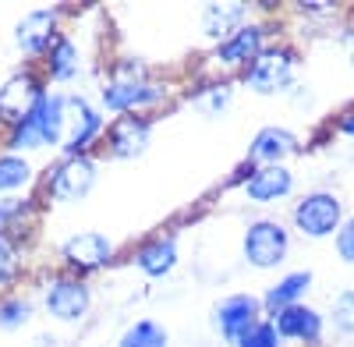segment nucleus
<instances>
[{
	"instance_id": "nucleus-1",
	"label": "nucleus",
	"mask_w": 354,
	"mask_h": 347,
	"mask_svg": "<svg viewBox=\"0 0 354 347\" xmlns=\"http://www.w3.org/2000/svg\"><path fill=\"white\" fill-rule=\"evenodd\" d=\"M167 96V85L149 82L142 61H121L110 71V82L103 85V110H113L117 118L121 113H135L142 106H156Z\"/></svg>"
},
{
	"instance_id": "nucleus-2",
	"label": "nucleus",
	"mask_w": 354,
	"mask_h": 347,
	"mask_svg": "<svg viewBox=\"0 0 354 347\" xmlns=\"http://www.w3.org/2000/svg\"><path fill=\"white\" fill-rule=\"evenodd\" d=\"M61 138H64V96L43 93V100L18 124H11L8 146L11 149H46V146H57Z\"/></svg>"
},
{
	"instance_id": "nucleus-3",
	"label": "nucleus",
	"mask_w": 354,
	"mask_h": 347,
	"mask_svg": "<svg viewBox=\"0 0 354 347\" xmlns=\"http://www.w3.org/2000/svg\"><path fill=\"white\" fill-rule=\"evenodd\" d=\"M290 223L298 227L305 238H330L344 223V206L333 191H308L294 202Z\"/></svg>"
},
{
	"instance_id": "nucleus-4",
	"label": "nucleus",
	"mask_w": 354,
	"mask_h": 347,
	"mask_svg": "<svg viewBox=\"0 0 354 347\" xmlns=\"http://www.w3.org/2000/svg\"><path fill=\"white\" fill-rule=\"evenodd\" d=\"M290 252V234L277 220H255L245 230V259L255 270H277Z\"/></svg>"
},
{
	"instance_id": "nucleus-5",
	"label": "nucleus",
	"mask_w": 354,
	"mask_h": 347,
	"mask_svg": "<svg viewBox=\"0 0 354 347\" xmlns=\"http://www.w3.org/2000/svg\"><path fill=\"white\" fill-rule=\"evenodd\" d=\"M294 78V53L287 46H266L245 71V85L259 96H273L287 89Z\"/></svg>"
},
{
	"instance_id": "nucleus-6",
	"label": "nucleus",
	"mask_w": 354,
	"mask_h": 347,
	"mask_svg": "<svg viewBox=\"0 0 354 347\" xmlns=\"http://www.w3.org/2000/svg\"><path fill=\"white\" fill-rule=\"evenodd\" d=\"M96 185V163L88 156H64L46 174V195L53 202H78Z\"/></svg>"
},
{
	"instance_id": "nucleus-7",
	"label": "nucleus",
	"mask_w": 354,
	"mask_h": 347,
	"mask_svg": "<svg viewBox=\"0 0 354 347\" xmlns=\"http://www.w3.org/2000/svg\"><path fill=\"white\" fill-rule=\"evenodd\" d=\"M103 113L93 110L82 96H64V153L85 156V149L103 135Z\"/></svg>"
},
{
	"instance_id": "nucleus-8",
	"label": "nucleus",
	"mask_w": 354,
	"mask_h": 347,
	"mask_svg": "<svg viewBox=\"0 0 354 347\" xmlns=\"http://www.w3.org/2000/svg\"><path fill=\"white\" fill-rule=\"evenodd\" d=\"M61 259H64L71 270H78V273H96V270L110 266L113 241H110L106 234H100V230H82V234L64 238Z\"/></svg>"
},
{
	"instance_id": "nucleus-9",
	"label": "nucleus",
	"mask_w": 354,
	"mask_h": 347,
	"mask_svg": "<svg viewBox=\"0 0 354 347\" xmlns=\"http://www.w3.org/2000/svg\"><path fill=\"white\" fill-rule=\"evenodd\" d=\"M43 305L53 319H64V323H75L82 315L93 308V291H88V283L78 280V276H57L46 294H43Z\"/></svg>"
},
{
	"instance_id": "nucleus-10",
	"label": "nucleus",
	"mask_w": 354,
	"mask_h": 347,
	"mask_svg": "<svg viewBox=\"0 0 354 347\" xmlns=\"http://www.w3.org/2000/svg\"><path fill=\"white\" fill-rule=\"evenodd\" d=\"M153 138V124L142 113H121L110 128H106V149L113 160H138L149 149Z\"/></svg>"
},
{
	"instance_id": "nucleus-11",
	"label": "nucleus",
	"mask_w": 354,
	"mask_h": 347,
	"mask_svg": "<svg viewBox=\"0 0 354 347\" xmlns=\"http://www.w3.org/2000/svg\"><path fill=\"white\" fill-rule=\"evenodd\" d=\"M43 85L32 71H15L4 85H0V121L18 124L28 110L43 100Z\"/></svg>"
},
{
	"instance_id": "nucleus-12",
	"label": "nucleus",
	"mask_w": 354,
	"mask_h": 347,
	"mask_svg": "<svg viewBox=\"0 0 354 347\" xmlns=\"http://www.w3.org/2000/svg\"><path fill=\"white\" fill-rule=\"evenodd\" d=\"M57 39V11L53 8H36L21 15V21L15 25V43L25 57H46V50Z\"/></svg>"
},
{
	"instance_id": "nucleus-13",
	"label": "nucleus",
	"mask_w": 354,
	"mask_h": 347,
	"mask_svg": "<svg viewBox=\"0 0 354 347\" xmlns=\"http://www.w3.org/2000/svg\"><path fill=\"white\" fill-rule=\"evenodd\" d=\"M294 153H301V138L290 128H280V124H266L248 146V160L255 167H280Z\"/></svg>"
},
{
	"instance_id": "nucleus-14",
	"label": "nucleus",
	"mask_w": 354,
	"mask_h": 347,
	"mask_svg": "<svg viewBox=\"0 0 354 347\" xmlns=\"http://www.w3.org/2000/svg\"><path fill=\"white\" fill-rule=\"evenodd\" d=\"M259 308L262 301H255L252 294H230L216 305V330L227 344H238L255 323H259Z\"/></svg>"
},
{
	"instance_id": "nucleus-15",
	"label": "nucleus",
	"mask_w": 354,
	"mask_h": 347,
	"mask_svg": "<svg viewBox=\"0 0 354 347\" xmlns=\"http://www.w3.org/2000/svg\"><path fill=\"white\" fill-rule=\"evenodd\" d=\"M273 323H277L280 340H294V344H315L322 337V326H326V323H322V315L315 308H308L305 301L277 312Z\"/></svg>"
},
{
	"instance_id": "nucleus-16",
	"label": "nucleus",
	"mask_w": 354,
	"mask_h": 347,
	"mask_svg": "<svg viewBox=\"0 0 354 347\" xmlns=\"http://www.w3.org/2000/svg\"><path fill=\"white\" fill-rule=\"evenodd\" d=\"M177 259H181V252H177V241L174 238H149L138 252H135V270L142 276L149 280H163L177 270Z\"/></svg>"
},
{
	"instance_id": "nucleus-17",
	"label": "nucleus",
	"mask_w": 354,
	"mask_h": 347,
	"mask_svg": "<svg viewBox=\"0 0 354 347\" xmlns=\"http://www.w3.org/2000/svg\"><path fill=\"white\" fill-rule=\"evenodd\" d=\"M266 50V25H245L241 32H234L227 43L216 46V61L227 68H248L255 57Z\"/></svg>"
},
{
	"instance_id": "nucleus-18",
	"label": "nucleus",
	"mask_w": 354,
	"mask_h": 347,
	"mask_svg": "<svg viewBox=\"0 0 354 347\" xmlns=\"http://www.w3.org/2000/svg\"><path fill=\"white\" fill-rule=\"evenodd\" d=\"M294 191V174L280 163V167H255L245 181V195L252 202H280Z\"/></svg>"
},
{
	"instance_id": "nucleus-19",
	"label": "nucleus",
	"mask_w": 354,
	"mask_h": 347,
	"mask_svg": "<svg viewBox=\"0 0 354 347\" xmlns=\"http://www.w3.org/2000/svg\"><path fill=\"white\" fill-rule=\"evenodd\" d=\"M245 15H248L245 4H209V8H202V32L216 43H227L234 32H241L248 25Z\"/></svg>"
},
{
	"instance_id": "nucleus-20",
	"label": "nucleus",
	"mask_w": 354,
	"mask_h": 347,
	"mask_svg": "<svg viewBox=\"0 0 354 347\" xmlns=\"http://www.w3.org/2000/svg\"><path fill=\"white\" fill-rule=\"evenodd\" d=\"M308 287H312V273H308V270L287 273L280 283H273L270 291L262 294V308L270 312V315H277V312H283V308H290V305H301V298L308 294Z\"/></svg>"
},
{
	"instance_id": "nucleus-21",
	"label": "nucleus",
	"mask_w": 354,
	"mask_h": 347,
	"mask_svg": "<svg viewBox=\"0 0 354 347\" xmlns=\"http://www.w3.org/2000/svg\"><path fill=\"white\" fill-rule=\"evenodd\" d=\"M46 75L50 82H71L78 75V46L68 36H57L46 50Z\"/></svg>"
},
{
	"instance_id": "nucleus-22",
	"label": "nucleus",
	"mask_w": 354,
	"mask_h": 347,
	"mask_svg": "<svg viewBox=\"0 0 354 347\" xmlns=\"http://www.w3.org/2000/svg\"><path fill=\"white\" fill-rule=\"evenodd\" d=\"M117 347H170V333L156 319H138L117 337Z\"/></svg>"
},
{
	"instance_id": "nucleus-23",
	"label": "nucleus",
	"mask_w": 354,
	"mask_h": 347,
	"mask_svg": "<svg viewBox=\"0 0 354 347\" xmlns=\"http://www.w3.org/2000/svg\"><path fill=\"white\" fill-rule=\"evenodd\" d=\"M32 181V163L15 153H0V195H18Z\"/></svg>"
},
{
	"instance_id": "nucleus-24",
	"label": "nucleus",
	"mask_w": 354,
	"mask_h": 347,
	"mask_svg": "<svg viewBox=\"0 0 354 347\" xmlns=\"http://www.w3.org/2000/svg\"><path fill=\"white\" fill-rule=\"evenodd\" d=\"M192 106L209 113V118H216V113H223L230 106V85H209V89H202L192 96Z\"/></svg>"
},
{
	"instance_id": "nucleus-25",
	"label": "nucleus",
	"mask_w": 354,
	"mask_h": 347,
	"mask_svg": "<svg viewBox=\"0 0 354 347\" xmlns=\"http://www.w3.org/2000/svg\"><path fill=\"white\" fill-rule=\"evenodd\" d=\"M32 319V305L25 298H4L0 301V330H21Z\"/></svg>"
},
{
	"instance_id": "nucleus-26",
	"label": "nucleus",
	"mask_w": 354,
	"mask_h": 347,
	"mask_svg": "<svg viewBox=\"0 0 354 347\" xmlns=\"http://www.w3.org/2000/svg\"><path fill=\"white\" fill-rule=\"evenodd\" d=\"M330 323L340 337H354V291H340V298L330 308Z\"/></svg>"
},
{
	"instance_id": "nucleus-27",
	"label": "nucleus",
	"mask_w": 354,
	"mask_h": 347,
	"mask_svg": "<svg viewBox=\"0 0 354 347\" xmlns=\"http://www.w3.org/2000/svg\"><path fill=\"white\" fill-rule=\"evenodd\" d=\"M234 347H280V333H277V323L273 319H259Z\"/></svg>"
},
{
	"instance_id": "nucleus-28",
	"label": "nucleus",
	"mask_w": 354,
	"mask_h": 347,
	"mask_svg": "<svg viewBox=\"0 0 354 347\" xmlns=\"http://www.w3.org/2000/svg\"><path fill=\"white\" fill-rule=\"evenodd\" d=\"M337 255L344 259L347 266H354V216H347L344 223H340V230H337Z\"/></svg>"
},
{
	"instance_id": "nucleus-29",
	"label": "nucleus",
	"mask_w": 354,
	"mask_h": 347,
	"mask_svg": "<svg viewBox=\"0 0 354 347\" xmlns=\"http://www.w3.org/2000/svg\"><path fill=\"white\" fill-rule=\"evenodd\" d=\"M15 276H18V266H15V245H11V238L0 234V287L11 283Z\"/></svg>"
},
{
	"instance_id": "nucleus-30",
	"label": "nucleus",
	"mask_w": 354,
	"mask_h": 347,
	"mask_svg": "<svg viewBox=\"0 0 354 347\" xmlns=\"http://www.w3.org/2000/svg\"><path fill=\"white\" fill-rule=\"evenodd\" d=\"M337 131H340L344 138H354V110H351V113H344V118L337 121Z\"/></svg>"
},
{
	"instance_id": "nucleus-31",
	"label": "nucleus",
	"mask_w": 354,
	"mask_h": 347,
	"mask_svg": "<svg viewBox=\"0 0 354 347\" xmlns=\"http://www.w3.org/2000/svg\"><path fill=\"white\" fill-rule=\"evenodd\" d=\"M32 347H61V344H57V337H50V333H46V337H39Z\"/></svg>"
}]
</instances>
